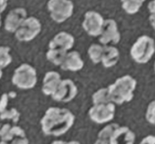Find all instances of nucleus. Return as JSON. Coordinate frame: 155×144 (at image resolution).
<instances>
[{"label":"nucleus","mask_w":155,"mask_h":144,"mask_svg":"<svg viewBox=\"0 0 155 144\" xmlns=\"http://www.w3.org/2000/svg\"><path fill=\"white\" fill-rule=\"evenodd\" d=\"M75 122V115L67 108L51 107L41 119L42 132L47 136H59L67 133Z\"/></svg>","instance_id":"f257e3e1"},{"label":"nucleus","mask_w":155,"mask_h":144,"mask_svg":"<svg viewBox=\"0 0 155 144\" xmlns=\"http://www.w3.org/2000/svg\"><path fill=\"white\" fill-rule=\"evenodd\" d=\"M137 84L136 79L130 75L122 76L116 79L113 83L107 87L111 102L122 104L131 101L134 97Z\"/></svg>","instance_id":"f03ea898"},{"label":"nucleus","mask_w":155,"mask_h":144,"mask_svg":"<svg viewBox=\"0 0 155 144\" xmlns=\"http://www.w3.org/2000/svg\"><path fill=\"white\" fill-rule=\"evenodd\" d=\"M155 53V41L148 35L139 37L130 48V55L137 63L145 64Z\"/></svg>","instance_id":"7ed1b4c3"},{"label":"nucleus","mask_w":155,"mask_h":144,"mask_svg":"<svg viewBox=\"0 0 155 144\" xmlns=\"http://www.w3.org/2000/svg\"><path fill=\"white\" fill-rule=\"evenodd\" d=\"M12 82L19 89H32L36 86L38 82L36 69L30 64H21L15 69Z\"/></svg>","instance_id":"20e7f679"},{"label":"nucleus","mask_w":155,"mask_h":144,"mask_svg":"<svg viewBox=\"0 0 155 144\" xmlns=\"http://www.w3.org/2000/svg\"><path fill=\"white\" fill-rule=\"evenodd\" d=\"M51 20L61 24L72 17L74 6L71 0H49L47 4Z\"/></svg>","instance_id":"39448f33"},{"label":"nucleus","mask_w":155,"mask_h":144,"mask_svg":"<svg viewBox=\"0 0 155 144\" xmlns=\"http://www.w3.org/2000/svg\"><path fill=\"white\" fill-rule=\"evenodd\" d=\"M0 138L9 144H29L25 131L10 123H0Z\"/></svg>","instance_id":"423d86ee"},{"label":"nucleus","mask_w":155,"mask_h":144,"mask_svg":"<svg viewBox=\"0 0 155 144\" xmlns=\"http://www.w3.org/2000/svg\"><path fill=\"white\" fill-rule=\"evenodd\" d=\"M41 31L40 20L35 17H27L20 28L15 31V38L20 41H31Z\"/></svg>","instance_id":"0eeeda50"},{"label":"nucleus","mask_w":155,"mask_h":144,"mask_svg":"<svg viewBox=\"0 0 155 144\" xmlns=\"http://www.w3.org/2000/svg\"><path fill=\"white\" fill-rule=\"evenodd\" d=\"M90 119L97 124H104L111 121L115 115V104L112 102L94 104L88 111Z\"/></svg>","instance_id":"6e6552de"},{"label":"nucleus","mask_w":155,"mask_h":144,"mask_svg":"<svg viewBox=\"0 0 155 144\" xmlns=\"http://www.w3.org/2000/svg\"><path fill=\"white\" fill-rule=\"evenodd\" d=\"M78 88L70 79H62L58 88L51 96V98L58 102H69L77 97Z\"/></svg>","instance_id":"1a4fd4ad"},{"label":"nucleus","mask_w":155,"mask_h":144,"mask_svg":"<svg viewBox=\"0 0 155 144\" xmlns=\"http://www.w3.org/2000/svg\"><path fill=\"white\" fill-rule=\"evenodd\" d=\"M104 20L102 16L97 12L87 11L84 15L82 27L90 36L99 37L102 31Z\"/></svg>","instance_id":"9d476101"},{"label":"nucleus","mask_w":155,"mask_h":144,"mask_svg":"<svg viewBox=\"0 0 155 144\" xmlns=\"http://www.w3.org/2000/svg\"><path fill=\"white\" fill-rule=\"evenodd\" d=\"M121 40V34L118 24L113 19L104 20L102 31L99 36V41L102 45L119 44Z\"/></svg>","instance_id":"9b49d317"},{"label":"nucleus","mask_w":155,"mask_h":144,"mask_svg":"<svg viewBox=\"0 0 155 144\" xmlns=\"http://www.w3.org/2000/svg\"><path fill=\"white\" fill-rule=\"evenodd\" d=\"M28 17V13L24 8H15L7 14L4 22V28L6 31L15 33L20 26Z\"/></svg>","instance_id":"f8f14e48"},{"label":"nucleus","mask_w":155,"mask_h":144,"mask_svg":"<svg viewBox=\"0 0 155 144\" xmlns=\"http://www.w3.org/2000/svg\"><path fill=\"white\" fill-rule=\"evenodd\" d=\"M75 39L71 34L61 31L53 37V38L49 41V48H59V49L70 51L74 46Z\"/></svg>","instance_id":"ddd939ff"},{"label":"nucleus","mask_w":155,"mask_h":144,"mask_svg":"<svg viewBox=\"0 0 155 144\" xmlns=\"http://www.w3.org/2000/svg\"><path fill=\"white\" fill-rule=\"evenodd\" d=\"M135 133L127 126H119L109 139L110 144H134Z\"/></svg>","instance_id":"4468645a"},{"label":"nucleus","mask_w":155,"mask_h":144,"mask_svg":"<svg viewBox=\"0 0 155 144\" xmlns=\"http://www.w3.org/2000/svg\"><path fill=\"white\" fill-rule=\"evenodd\" d=\"M62 78L56 71H48L45 73L42 82L41 91L46 96H51L55 93Z\"/></svg>","instance_id":"2eb2a0df"},{"label":"nucleus","mask_w":155,"mask_h":144,"mask_svg":"<svg viewBox=\"0 0 155 144\" xmlns=\"http://www.w3.org/2000/svg\"><path fill=\"white\" fill-rule=\"evenodd\" d=\"M84 66V62L81 58V54L77 51H69L60 67L65 71L78 72L81 70Z\"/></svg>","instance_id":"dca6fc26"},{"label":"nucleus","mask_w":155,"mask_h":144,"mask_svg":"<svg viewBox=\"0 0 155 144\" xmlns=\"http://www.w3.org/2000/svg\"><path fill=\"white\" fill-rule=\"evenodd\" d=\"M119 59V51L116 47L112 45H104L101 62L104 68H111L115 66Z\"/></svg>","instance_id":"f3484780"},{"label":"nucleus","mask_w":155,"mask_h":144,"mask_svg":"<svg viewBox=\"0 0 155 144\" xmlns=\"http://www.w3.org/2000/svg\"><path fill=\"white\" fill-rule=\"evenodd\" d=\"M68 51L59 48H49L46 52V58L55 66H60L65 60Z\"/></svg>","instance_id":"a211bd4d"},{"label":"nucleus","mask_w":155,"mask_h":144,"mask_svg":"<svg viewBox=\"0 0 155 144\" xmlns=\"http://www.w3.org/2000/svg\"><path fill=\"white\" fill-rule=\"evenodd\" d=\"M145 0H121L122 7L128 14L133 15L140 10Z\"/></svg>","instance_id":"6ab92c4d"},{"label":"nucleus","mask_w":155,"mask_h":144,"mask_svg":"<svg viewBox=\"0 0 155 144\" xmlns=\"http://www.w3.org/2000/svg\"><path fill=\"white\" fill-rule=\"evenodd\" d=\"M104 45L99 44H93L88 47V55L94 64H99L101 62Z\"/></svg>","instance_id":"aec40b11"},{"label":"nucleus","mask_w":155,"mask_h":144,"mask_svg":"<svg viewBox=\"0 0 155 144\" xmlns=\"http://www.w3.org/2000/svg\"><path fill=\"white\" fill-rule=\"evenodd\" d=\"M92 101H93L94 104L111 102L108 88H101V89L97 90V91H95L92 95Z\"/></svg>","instance_id":"412c9836"},{"label":"nucleus","mask_w":155,"mask_h":144,"mask_svg":"<svg viewBox=\"0 0 155 144\" xmlns=\"http://www.w3.org/2000/svg\"><path fill=\"white\" fill-rule=\"evenodd\" d=\"M20 113L18 110L15 108H11L9 110L7 108L0 113V119L1 120H9L13 124H17L20 119Z\"/></svg>","instance_id":"4be33fe9"},{"label":"nucleus","mask_w":155,"mask_h":144,"mask_svg":"<svg viewBox=\"0 0 155 144\" xmlns=\"http://www.w3.org/2000/svg\"><path fill=\"white\" fill-rule=\"evenodd\" d=\"M12 62V56L10 55V47L7 46H0V68L7 67Z\"/></svg>","instance_id":"5701e85b"},{"label":"nucleus","mask_w":155,"mask_h":144,"mask_svg":"<svg viewBox=\"0 0 155 144\" xmlns=\"http://www.w3.org/2000/svg\"><path fill=\"white\" fill-rule=\"evenodd\" d=\"M119 125L118 123H110V124L107 125L99 132L97 136L99 139L109 141L111 135L113 134L114 131L117 128L119 127Z\"/></svg>","instance_id":"b1692460"},{"label":"nucleus","mask_w":155,"mask_h":144,"mask_svg":"<svg viewBox=\"0 0 155 144\" xmlns=\"http://www.w3.org/2000/svg\"><path fill=\"white\" fill-rule=\"evenodd\" d=\"M146 119L150 124L155 126V100H152L148 104L146 111Z\"/></svg>","instance_id":"393cba45"},{"label":"nucleus","mask_w":155,"mask_h":144,"mask_svg":"<svg viewBox=\"0 0 155 144\" xmlns=\"http://www.w3.org/2000/svg\"><path fill=\"white\" fill-rule=\"evenodd\" d=\"M10 96L6 93H3L0 98V113L3 111L4 110L7 108L8 104H9V98Z\"/></svg>","instance_id":"a878e982"},{"label":"nucleus","mask_w":155,"mask_h":144,"mask_svg":"<svg viewBox=\"0 0 155 144\" xmlns=\"http://www.w3.org/2000/svg\"><path fill=\"white\" fill-rule=\"evenodd\" d=\"M140 144H155V136L149 135L144 137Z\"/></svg>","instance_id":"bb28decb"},{"label":"nucleus","mask_w":155,"mask_h":144,"mask_svg":"<svg viewBox=\"0 0 155 144\" xmlns=\"http://www.w3.org/2000/svg\"><path fill=\"white\" fill-rule=\"evenodd\" d=\"M148 9L150 14H155V0H153L148 4Z\"/></svg>","instance_id":"cd10ccee"},{"label":"nucleus","mask_w":155,"mask_h":144,"mask_svg":"<svg viewBox=\"0 0 155 144\" xmlns=\"http://www.w3.org/2000/svg\"><path fill=\"white\" fill-rule=\"evenodd\" d=\"M8 4V0H0V13L6 9Z\"/></svg>","instance_id":"c85d7f7f"},{"label":"nucleus","mask_w":155,"mask_h":144,"mask_svg":"<svg viewBox=\"0 0 155 144\" xmlns=\"http://www.w3.org/2000/svg\"><path fill=\"white\" fill-rule=\"evenodd\" d=\"M149 21L153 29L155 31V14H150L149 17Z\"/></svg>","instance_id":"c756f323"},{"label":"nucleus","mask_w":155,"mask_h":144,"mask_svg":"<svg viewBox=\"0 0 155 144\" xmlns=\"http://www.w3.org/2000/svg\"><path fill=\"white\" fill-rule=\"evenodd\" d=\"M94 144H110L109 141L105 140V139H101L97 138V139L95 141Z\"/></svg>","instance_id":"7c9ffc66"},{"label":"nucleus","mask_w":155,"mask_h":144,"mask_svg":"<svg viewBox=\"0 0 155 144\" xmlns=\"http://www.w3.org/2000/svg\"><path fill=\"white\" fill-rule=\"evenodd\" d=\"M51 144H66V142L63 140H55L53 141Z\"/></svg>","instance_id":"2f4dec72"},{"label":"nucleus","mask_w":155,"mask_h":144,"mask_svg":"<svg viewBox=\"0 0 155 144\" xmlns=\"http://www.w3.org/2000/svg\"><path fill=\"white\" fill-rule=\"evenodd\" d=\"M66 144H81L78 141L76 140H72V141H69V142H66Z\"/></svg>","instance_id":"473e14b6"},{"label":"nucleus","mask_w":155,"mask_h":144,"mask_svg":"<svg viewBox=\"0 0 155 144\" xmlns=\"http://www.w3.org/2000/svg\"><path fill=\"white\" fill-rule=\"evenodd\" d=\"M2 69H1V68H0V80H1V78H2Z\"/></svg>","instance_id":"72a5a7b5"},{"label":"nucleus","mask_w":155,"mask_h":144,"mask_svg":"<svg viewBox=\"0 0 155 144\" xmlns=\"http://www.w3.org/2000/svg\"><path fill=\"white\" fill-rule=\"evenodd\" d=\"M0 144H9V143L5 142V141H1V142H0Z\"/></svg>","instance_id":"f704fd0d"},{"label":"nucleus","mask_w":155,"mask_h":144,"mask_svg":"<svg viewBox=\"0 0 155 144\" xmlns=\"http://www.w3.org/2000/svg\"><path fill=\"white\" fill-rule=\"evenodd\" d=\"M1 24H2V19H1V16H0V27H1Z\"/></svg>","instance_id":"c9c22d12"},{"label":"nucleus","mask_w":155,"mask_h":144,"mask_svg":"<svg viewBox=\"0 0 155 144\" xmlns=\"http://www.w3.org/2000/svg\"><path fill=\"white\" fill-rule=\"evenodd\" d=\"M154 71H155V62H154Z\"/></svg>","instance_id":"e433bc0d"}]
</instances>
